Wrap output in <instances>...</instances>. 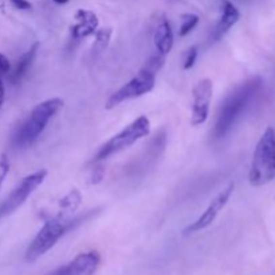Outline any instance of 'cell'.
Returning a JSON list of instances; mask_svg holds the SVG:
<instances>
[{
    "label": "cell",
    "instance_id": "obj_1",
    "mask_svg": "<svg viewBox=\"0 0 275 275\" xmlns=\"http://www.w3.org/2000/svg\"><path fill=\"white\" fill-rule=\"evenodd\" d=\"M262 85L263 82L260 77H252L250 80L244 81L239 86H236L226 97L219 108L216 121L213 125L212 136L215 140H220L228 134L238 118L254 101V98L258 96Z\"/></svg>",
    "mask_w": 275,
    "mask_h": 275
},
{
    "label": "cell",
    "instance_id": "obj_2",
    "mask_svg": "<svg viewBox=\"0 0 275 275\" xmlns=\"http://www.w3.org/2000/svg\"><path fill=\"white\" fill-rule=\"evenodd\" d=\"M63 99L61 98H49L43 102L38 103L34 109L31 110L30 115L19 125L16 132L12 137V141L17 148H27L39 138V136L46 129L49 122L57 115L59 110L62 109Z\"/></svg>",
    "mask_w": 275,
    "mask_h": 275
},
{
    "label": "cell",
    "instance_id": "obj_3",
    "mask_svg": "<svg viewBox=\"0 0 275 275\" xmlns=\"http://www.w3.org/2000/svg\"><path fill=\"white\" fill-rule=\"evenodd\" d=\"M275 178V130L269 126L259 138L252 155L248 181L252 187H263Z\"/></svg>",
    "mask_w": 275,
    "mask_h": 275
},
{
    "label": "cell",
    "instance_id": "obj_4",
    "mask_svg": "<svg viewBox=\"0 0 275 275\" xmlns=\"http://www.w3.org/2000/svg\"><path fill=\"white\" fill-rule=\"evenodd\" d=\"M150 133V121L146 115H140L126 125L122 130L112 136L96 153L94 161H102L112 156L120 153L122 150L130 148L138 140L146 137Z\"/></svg>",
    "mask_w": 275,
    "mask_h": 275
},
{
    "label": "cell",
    "instance_id": "obj_5",
    "mask_svg": "<svg viewBox=\"0 0 275 275\" xmlns=\"http://www.w3.org/2000/svg\"><path fill=\"white\" fill-rule=\"evenodd\" d=\"M75 223V219H61V218H50L43 224V227L38 231L32 242L30 243L24 259L32 263L36 259H39L42 255L51 250L52 247L57 244L62 236L73 228Z\"/></svg>",
    "mask_w": 275,
    "mask_h": 275
},
{
    "label": "cell",
    "instance_id": "obj_6",
    "mask_svg": "<svg viewBox=\"0 0 275 275\" xmlns=\"http://www.w3.org/2000/svg\"><path fill=\"white\" fill-rule=\"evenodd\" d=\"M156 75L153 70H150L146 66H143L137 75H134L132 80L128 81L124 86H121L118 90H115L105 103V108L108 110L113 109L115 106H118L122 102L136 99L150 93L155 89L156 85Z\"/></svg>",
    "mask_w": 275,
    "mask_h": 275
},
{
    "label": "cell",
    "instance_id": "obj_7",
    "mask_svg": "<svg viewBox=\"0 0 275 275\" xmlns=\"http://www.w3.org/2000/svg\"><path fill=\"white\" fill-rule=\"evenodd\" d=\"M46 176L47 169H45V168L38 169V171H35L31 175H27L20 183L17 184L16 188L7 196L6 200L1 203V206H0V218L11 215L12 212L16 211L17 208L23 206L30 196L34 194L35 189L43 184Z\"/></svg>",
    "mask_w": 275,
    "mask_h": 275
},
{
    "label": "cell",
    "instance_id": "obj_8",
    "mask_svg": "<svg viewBox=\"0 0 275 275\" xmlns=\"http://www.w3.org/2000/svg\"><path fill=\"white\" fill-rule=\"evenodd\" d=\"M234 189H235V184L234 183H229L226 188L222 189L218 195L210 201V204H208L206 210L201 212L200 216L196 219L194 223H191L188 227L184 228L183 235H191V234L199 232L201 229L208 228V227L216 220L220 211L223 210L224 207L227 206V203H228L231 196L234 194Z\"/></svg>",
    "mask_w": 275,
    "mask_h": 275
},
{
    "label": "cell",
    "instance_id": "obj_9",
    "mask_svg": "<svg viewBox=\"0 0 275 275\" xmlns=\"http://www.w3.org/2000/svg\"><path fill=\"white\" fill-rule=\"evenodd\" d=\"M213 97V82L210 78H201L192 89V113L191 125L206 124L210 115V108Z\"/></svg>",
    "mask_w": 275,
    "mask_h": 275
},
{
    "label": "cell",
    "instance_id": "obj_10",
    "mask_svg": "<svg viewBox=\"0 0 275 275\" xmlns=\"http://www.w3.org/2000/svg\"><path fill=\"white\" fill-rule=\"evenodd\" d=\"M101 263V255L98 251H86L78 254L73 260L55 270L50 275H93Z\"/></svg>",
    "mask_w": 275,
    "mask_h": 275
},
{
    "label": "cell",
    "instance_id": "obj_11",
    "mask_svg": "<svg viewBox=\"0 0 275 275\" xmlns=\"http://www.w3.org/2000/svg\"><path fill=\"white\" fill-rule=\"evenodd\" d=\"M75 23L70 27V36L71 40L80 42L82 39H86L89 36H93L98 30V16L90 10L81 8L75 12L74 15Z\"/></svg>",
    "mask_w": 275,
    "mask_h": 275
},
{
    "label": "cell",
    "instance_id": "obj_12",
    "mask_svg": "<svg viewBox=\"0 0 275 275\" xmlns=\"http://www.w3.org/2000/svg\"><path fill=\"white\" fill-rule=\"evenodd\" d=\"M239 17H241V12L231 1H228V0L222 1V4H220V16H219L218 23L215 26L212 34L210 36V42H212V43L219 42L224 35L228 32L229 30L238 23Z\"/></svg>",
    "mask_w": 275,
    "mask_h": 275
},
{
    "label": "cell",
    "instance_id": "obj_13",
    "mask_svg": "<svg viewBox=\"0 0 275 275\" xmlns=\"http://www.w3.org/2000/svg\"><path fill=\"white\" fill-rule=\"evenodd\" d=\"M153 43H155L156 52L162 57H166L172 51L175 36H173L172 26L166 19H162L160 23L157 24L155 34H153Z\"/></svg>",
    "mask_w": 275,
    "mask_h": 275
},
{
    "label": "cell",
    "instance_id": "obj_14",
    "mask_svg": "<svg viewBox=\"0 0 275 275\" xmlns=\"http://www.w3.org/2000/svg\"><path fill=\"white\" fill-rule=\"evenodd\" d=\"M38 50H39V42H35L34 45L30 47L29 50L24 52L22 57L17 59L15 67L10 70V82H11L12 85L20 83L22 80L27 75L30 67L32 66L35 58H36Z\"/></svg>",
    "mask_w": 275,
    "mask_h": 275
},
{
    "label": "cell",
    "instance_id": "obj_15",
    "mask_svg": "<svg viewBox=\"0 0 275 275\" xmlns=\"http://www.w3.org/2000/svg\"><path fill=\"white\" fill-rule=\"evenodd\" d=\"M81 201H82V194L78 189H71L67 195H65L59 200V215L57 218L65 219L63 218L65 215L75 212L81 206Z\"/></svg>",
    "mask_w": 275,
    "mask_h": 275
},
{
    "label": "cell",
    "instance_id": "obj_16",
    "mask_svg": "<svg viewBox=\"0 0 275 275\" xmlns=\"http://www.w3.org/2000/svg\"><path fill=\"white\" fill-rule=\"evenodd\" d=\"M112 35H113V30L110 29V27L97 30L96 34H94L96 40H94V45H93V52H101L109 46Z\"/></svg>",
    "mask_w": 275,
    "mask_h": 275
},
{
    "label": "cell",
    "instance_id": "obj_17",
    "mask_svg": "<svg viewBox=\"0 0 275 275\" xmlns=\"http://www.w3.org/2000/svg\"><path fill=\"white\" fill-rule=\"evenodd\" d=\"M199 23V16L195 14H183L181 15V24H180V30H178V36L184 38L194 31L196 26Z\"/></svg>",
    "mask_w": 275,
    "mask_h": 275
},
{
    "label": "cell",
    "instance_id": "obj_18",
    "mask_svg": "<svg viewBox=\"0 0 275 275\" xmlns=\"http://www.w3.org/2000/svg\"><path fill=\"white\" fill-rule=\"evenodd\" d=\"M196 59H197V47L192 46L189 47L185 55H184V62H183V69L184 70H189L194 67Z\"/></svg>",
    "mask_w": 275,
    "mask_h": 275
},
{
    "label": "cell",
    "instance_id": "obj_19",
    "mask_svg": "<svg viewBox=\"0 0 275 275\" xmlns=\"http://www.w3.org/2000/svg\"><path fill=\"white\" fill-rule=\"evenodd\" d=\"M8 172H10V159L6 153H3L0 156V188L4 183Z\"/></svg>",
    "mask_w": 275,
    "mask_h": 275
},
{
    "label": "cell",
    "instance_id": "obj_20",
    "mask_svg": "<svg viewBox=\"0 0 275 275\" xmlns=\"http://www.w3.org/2000/svg\"><path fill=\"white\" fill-rule=\"evenodd\" d=\"M11 4L16 10H20V11H29L32 8V4L30 3L29 0H10Z\"/></svg>",
    "mask_w": 275,
    "mask_h": 275
},
{
    "label": "cell",
    "instance_id": "obj_21",
    "mask_svg": "<svg viewBox=\"0 0 275 275\" xmlns=\"http://www.w3.org/2000/svg\"><path fill=\"white\" fill-rule=\"evenodd\" d=\"M11 70V63L8 61V58L3 54H0V75L8 74Z\"/></svg>",
    "mask_w": 275,
    "mask_h": 275
},
{
    "label": "cell",
    "instance_id": "obj_22",
    "mask_svg": "<svg viewBox=\"0 0 275 275\" xmlns=\"http://www.w3.org/2000/svg\"><path fill=\"white\" fill-rule=\"evenodd\" d=\"M103 178V169L99 166L97 169H94L92 173V180L93 183H98V181H101Z\"/></svg>",
    "mask_w": 275,
    "mask_h": 275
},
{
    "label": "cell",
    "instance_id": "obj_23",
    "mask_svg": "<svg viewBox=\"0 0 275 275\" xmlns=\"http://www.w3.org/2000/svg\"><path fill=\"white\" fill-rule=\"evenodd\" d=\"M4 97H6V92H4L3 75H0V110H1V108H3V103H4Z\"/></svg>",
    "mask_w": 275,
    "mask_h": 275
},
{
    "label": "cell",
    "instance_id": "obj_24",
    "mask_svg": "<svg viewBox=\"0 0 275 275\" xmlns=\"http://www.w3.org/2000/svg\"><path fill=\"white\" fill-rule=\"evenodd\" d=\"M54 3H57V4H66V3H69V0H52Z\"/></svg>",
    "mask_w": 275,
    "mask_h": 275
}]
</instances>
